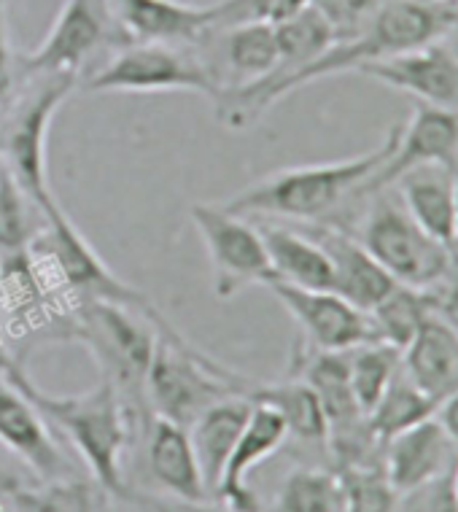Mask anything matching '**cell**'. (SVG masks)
<instances>
[{
  "label": "cell",
  "instance_id": "obj_1",
  "mask_svg": "<svg viewBox=\"0 0 458 512\" xmlns=\"http://www.w3.org/2000/svg\"><path fill=\"white\" fill-rule=\"evenodd\" d=\"M456 17L458 6H453L450 0H383L380 11L359 36L335 41L316 62H310L308 68H302L254 98L213 103L216 119L232 133L246 130L259 122V116L265 114L267 108L275 106L294 89L305 87L310 81L326 79V76H337V73H356L372 60H383L415 46L432 44Z\"/></svg>",
  "mask_w": 458,
  "mask_h": 512
},
{
  "label": "cell",
  "instance_id": "obj_2",
  "mask_svg": "<svg viewBox=\"0 0 458 512\" xmlns=\"http://www.w3.org/2000/svg\"><path fill=\"white\" fill-rule=\"evenodd\" d=\"M397 138L399 124L388 130L386 138L375 149L364 151L359 157L275 170L262 181L246 186L232 200H227L224 208L235 216H246V219H324L337 211L348 197L364 195L367 184L391 157Z\"/></svg>",
  "mask_w": 458,
  "mask_h": 512
},
{
  "label": "cell",
  "instance_id": "obj_3",
  "mask_svg": "<svg viewBox=\"0 0 458 512\" xmlns=\"http://www.w3.org/2000/svg\"><path fill=\"white\" fill-rule=\"evenodd\" d=\"M3 378L14 383L33 405L44 413L52 426L62 429L73 451L95 477V483L106 494L127 496L124 483V453L133 442V410L130 397L116 383L103 378L100 386L73 394V397H52L33 386L17 370L6 367Z\"/></svg>",
  "mask_w": 458,
  "mask_h": 512
},
{
  "label": "cell",
  "instance_id": "obj_4",
  "mask_svg": "<svg viewBox=\"0 0 458 512\" xmlns=\"http://www.w3.org/2000/svg\"><path fill=\"white\" fill-rule=\"evenodd\" d=\"M25 81L0 103V162L17 178L25 195L44 211L54 203L46 176L49 127L79 79L62 73H22Z\"/></svg>",
  "mask_w": 458,
  "mask_h": 512
},
{
  "label": "cell",
  "instance_id": "obj_5",
  "mask_svg": "<svg viewBox=\"0 0 458 512\" xmlns=\"http://www.w3.org/2000/svg\"><path fill=\"white\" fill-rule=\"evenodd\" d=\"M248 386L251 380L203 354L197 345L184 340L178 329L165 327L157 332V345L143 386L157 418L189 426L221 399H246Z\"/></svg>",
  "mask_w": 458,
  "mask_h": 512
},
{
  "label": "cell",
  "instance_id": "obj_6",
  "mask_svg": "<svg viewBox=\"0 0 458 512\" xmlns=\"http://www.w3.org/2000/svg\"><path fill=\"white\" fill-rule=\"evenodd\" d=\"M41 216H44V224L33 243L27 246V254L44 267V273L57 283L60 292L71 294L73 302H114V305L133 308L151 318H162L159 308L146 294L111 273V267L95 254V248L89 246L84 235L73 227V221L68 219V213L62 211L57 200L44 208Z\"/></svg>",
  "mask_w": 458,
  "mask_h": 512
},
{
  "label": "cell",
  "instance_id": "obj_7",
  "mask_svg": "<svg viewBox=\"0 0 458 512\" xmlns=\"http://www.w3.org/2000/svg\"><path fill=\"white\" fill-rule=\"evenodd\" d=\"M165 327H170L165 316L151 318L114 302L81 300L73 305V337L87 345L106 378L127 397L143 394L157 332Z\"/></svg>",
  "mask_w": 458,
  "mask_h": 512
},
{
  "label": "cell",
  "instance_id": "obj_8",
  "mask_svg": "<svg viewBox=\"0 0 458 512\" xmlns=\"http://www.w3.org/2000/svg\"><path fill=\"white\" fill-rule=\"evenodd\" d=\"M356 238L394 281L421 292L434 289L456 265V251L423 230L399 197L383 192L364 213Z\"/></svg>",
  "mask_w": 458,
  "mask_h": 512
},
{
  "label": "cell",
  "instance_id": "obj_9",
  "mask_svg": "<svg viewBox=\"0 0 458 512\" xmlns=\"http://www.w3.org/2000/svg\"><path fill=\"white\" fill-rule=\"evenodd\" d=\"M84 92H200L216 98V87L194 44L119 46L84 79Z\"/></svg>",
  "mask_w": 458,
  "mask_h": 512
},
{
  "label": "cell",
  "instance_id": "obj_10",
  "mask_svg": "<svg viewBox=\"0 0 458 512\" xmlns=\"http://www.w3.org/2000/svg\"><path fill=\"white\" fill-rule=\"evenodd\" d=\"M124 44L127 41L116 25L108 0H65L44 41L33 52L19 57V71L49 76L62 73L81 81L87 62L106 49L111 54Z\"/></svg>",
  "mask_w": 458,
  "mask_h": 512
},
{
  "label": "cell",
  "instance_id": "obj_11",
  "mask_svg": "<svg viewBox=\"0 0 458 512\" xmlns=\"http://www.w3.org/2000/svg\"><path fill=\"white\" fill-rule=\"evenodd\" d=\"M189 216L211 259L213 294L219 300H232L248 286L273 281L270 256L254 221L208 203L192 205Z\"/></svg>",
  "mask_w": 458,
  "mask_h": 512
},
{
  "label": "cell",
  "instance_id": "obj_12",
  "mask_svg": "<svg viewBox=\"0 0 458 512\" xmlns=\"http://www.w3.org/2000/svg\"><path fill=\"white\" fill-rule=\"evenodd\" d=\"M356 73L380 81L388 89L405 92L421 106L458 114V60L442 46L440 38L432 44L367 62Z\"/></svg>",
  "mask_w": 458,
  "mask_h": 512
},
{
  "label": "cell",
  "instance_id": "obj_13",
  "mask_svg": "<svg viewBox=\"0 0 458 512\" xmlns=\"http://www.w3.org/2000/svg\"><path fill=\"white\" fill-rule=\"evenodd\" d=\"M267 289L297 321L302 340L318 351H351L356 345L375 340L367 313L353 308L340 294L300 289L278 281L267 283Z\"/></svg>",
  "mask_w": 458,
  "mask_h": 512
},
{
  "label": "cell",
  "instance_id": "obj_14",
  "mask_svg": "<svg viewBox=\"0 0 458 512\" xmlns=\"http://www.w3.org/2000/svg\"><path fill=\"white\" fill-rule=\"evenodd\" d=\"M383 448V469L399 496L453 475L458 464V442L437 415L394 434Z\"/></svg>",
  "mask_w": 458,
  "mask_h": 512
},
{
  "label": "cell",
  "instance_id": "obj_15",
  "mask_svg": "<svg viewBox=\"0 0 458 512\" xmlns=\"http://www.w3.org/2000/svg\"><path fill=\"white\" fill-rule=\"evenodd\" d=\"M458 157V114L442 111V108L418 106L407 124H399L397 146L386 159V165L375 173L364 195H375L380 189H388L407 170L421 165H445L453 168Z\"/></svg>",
  "mask_w": 458,
  "mask_h": 512
},
{
  "label": "cell",
  "instance_id": "obj_16",
  "mask_svg": "<svg viewBox=\"0 0 458 512\" xmlns=\"http://www.w3.org/2000/svg\"><path fill=\"white\" fill-rule=\"evenodd\" d=\"M0 445L17 456L38 483L71 477V464L54 440L44 413L6 378H0Z\"/></svg>",
  "mask_w": 458,
  "mask_h": 512
},
{
  "label": "cell",
  "instance_id": "obj_17",
  "mask_svg": "<svg viewBox=\"0 0 458 512\" xmlns=\"http://www.w3.org/2000/svg\"><path fill=\"white\" fill-rule=\"evenodd\" d=\"M127 44L189 46L208 33L211 6L184 0H108Z\"/></svg>",
  "mask_w": 458,
  "mask_h": 512
},
{
  "label": "cell",
  "instance_id": "obj_18",
  "mask_svg": "<svg viewBox=\"0 0 458 512\" xmlns=\"http://www.w3.org/2000/svg\"><path fill=\"white\" fill-rule=\"evenodd\" d=\"M289 437V429L283 424V418L275 413L273 407L251 402V415H248L246 426L240 432V440L235 451L229 456L227 469L221 475V483L216 488V499H219L227 510L235 512H259V499L254 491L248 488V475L256 464H262L273 456L283 442Z\"/></svg>",
  "mask_w": 458,
  "mask_h": 512
},
{
  "label": "cell",
  "instance_id": "obj_19",
  "mask_svg": "<svg viewBox=\"0 0 458 512\" xmlns=\"http://www.w3.org/2000/svg\"><path fill=\"white\" fill-rule=\"evenodd\" d=\"M308 235L316 238L332 262V275H335L332 292L351 302L353 308L370 313L397 286V281L378 265V259L359 243L356 235L335 227H316L308 230Z\"/></svg>",
  "mask_w": 458,
  "mask_h": 512
},
{
  "label": "cell",
  "instance_id": "obj_20",
  "mask_svg": "<svg viewBox=\"0 0 458 512\" xmlns=\"http://www.w3.org/2000/svg\"><path fill=\"white\" fill-rule=\"evenodd\" d=\"M402 370L423 394L442 405L458 391V327L432 308L413 343L402 351Z\"/></svg>",
  "mask_w": 458,
  "mask_h": 512
},
{
  "label": "cell",
  "instance_id": "obj_21",
  "mask_svg": "<svg viewBox=\"0 0 458 512\" xmlns=\"http://www.w3.org/2000/svg\"><path fill=\"white\" fill-rule=\"evenodd\" d=\"M262 235V243L270 256L273 281L300 286V289H316V292H332V262L326 251L310 238L308 232H300L275 219H251ZM270 281V283H273Z\"/></svg>",
  "mask_w": 458,
  "mask_h": 512
},
{
  "label": "cell",
  "instance_id": "obj_22",
  "mask_svg": "<svg viewBox=\"0 0 458 512\" xmlns=\"http://www.w3.org/2000/svg\"><path fill=\"white\" fill-rule=\"evenodd\" d=\"M391 186H397L399 200L423 230L445 246L458 243V211L453 168L445 165H421L407 170Z\"/></svg>",
  "mask_w": 458,
  "mask_h": 512
},
{
  "label": "cell",
  "instance_id": "obj_23",
  "mask_svg": "<svg viewBox=\"0 0 458 512\" xmlns=\"http://www.w3.org/2000/svg\"><path fill=\"white\" fill-rule=\"evenodd\" d=\"M248 415H251V402L248 399L229 397L208 407L205 413L197 415L192 424L186 426L208 496L216 494V488H219L221 475H224L229 456L238 445Z\"/></svg>",
  "mask_w": 458,
  "mask_h": 512
},
{
  "label": "cell",
  "instance_id": "obj_24",
  "mask_svg": "<svg viewBox=\"0 0 458 512\" xmlns=\"http://www.w3.org/2000/svg\"><path fill=\"white\" fill-rule=\"evenodd\" d=\"M149 467L159 486L178 502L194 504L208 499L186 426L154 415L149 429Z\"/></svg>",
  "mask_w": 458,
  "mask_h": 512
},
{
  "label": "cell",
  "instance_id": "obj_25",
  "mask_svg": "<svg viewBox=\"0 0 458 512\" xmlns=\"http://www.w3.org/2000/svg\"><path fill=\"white\" fill-rule=\"evenodd\" d=\"M248 402L273 407L289 429V437L305 442H326V415L321 410L316 391L300 378H286L281 383H254L246 391Z\"/></svg>",
  "mask_w": 458,
  "mask_h": 512
},
{
  "label": "cell",
  "instance_id": "obj_26",
  "mask_svg": "<svg viewBox=\"0 0 458 512\" xmlns=\"http://www.w3.org/2000/svg\"><path fill=\"white\" fill-rule=\"evenodd\" d=\"M437 410H440V405L429 394H423L413 380L407 378V372L399 367L397 375L391 378V383L383 391V397L378 399V405L367 413V424L380 442H386L394 434L405 432L426 418H434Z\"/></svg>",
  "mask_w": 458,
  "mask_h": 512
},
{
  "label": "cell",
  "instance_id": "obj_27",
  "mask_svg": "<svg viewBox=\"0 0 458 512\" xmlns=\"http://www.w3.org/2000/svg\"><path fill=\"white\" fill-rule=\"evenodd\" d=\"M432 313V300L421 289H410L397 283L375 308L367 313L372 327V337L378 343L394 345L397 351H405L413 343L418 329L423 327L426 316Z\"/></svg>",
  "mask_w": 458,
  "mask_h": 512
},
{
  "label": "cell",
  "instance_id": "obj_28",
  "mask_svg": "<svg viewBox=\"0 0 458 512\" xmlns=\"http://www.w3.org/2000/svg\"><path fill=\"white\" fill-rule=\"evenodd\" d=\"M399 367H402V351H397L394 345L372 340V343L356 345L348 351L351 389L364 415L378 405V399L383 397V391L397 375Z\"/></svg>",
  "mask_w": 458,
  "mask_h": 512
},
{
  "label": "cell",
  "instance_id": "obj_29",
  "mask_svg": "<svg viewBox=\"0 0 458 512\" xmlns=\"http://www.w3.org/2000/svg\"><path fill=\"white\" fill-rule=\"evenodd\" d=\"M278 512H343L340 475L316 467L294 469L278 491Z\"/></svg>",
  "mask_w": 458,
  "mask_h": 512
},
{
  "label": "cell",
  "instance_id": "obj_30",
  "mask_svg": "<svg viewBox=\"0 0 458 512\" xmlns=\"http://www.w3.org/2000/svg\"><path fill=\"white\" fill-rule=\"evenodd\" d=\"M33 211H38L36 203L25 195L17 178L0 162V256L22 254L33 243L44 224V216L36 221Z\"/></svg>",
  "mask_w": 458,
  "mask_h": 512
},
{
  "label": "cell",
  "instance_id": "obj_31",
  "mask_svg": "<svg viewBox=\"0 0 458 512\" xmlns=\"http://www.w3.org/2000/svg\"><path fill=\"white\" fill-rule=\"evenodd\" d=\"M17 512H97L95 491L81 477H60L17 488L6 499Z\"/></svg>",
  "mask_w": 458,
  "mask_h": 512
},
{
  "label": "cell",
  "instance_id": "obj_32",
  "mask_svg": "<svg viewBox=\"0 0 458 512\" xmlns=\"http://www.w3.org/2000/svg\"><path fill=\"white\" fill-rule=\"evenodd\" d=\"M343 512H397V491L388 480L383 459L353 464L340 472Z\"/></svg>",
  "mask_w": 458,
  "mask_h": 512
},
{
  "label": "cell",
  "instance_id": "obj_33",
  "mask_svg": "<svg viewBox=\"0 0 458 512\" xmlns=\"http://www.w3.org/2000/svg\"><path fill=\"white\" fill-rule=\"evenodd\" d=\"M211 6V27L224 30L238 25H278L308 6V0H216Z\"/></svg>",
  "mask_w": 458,
  "mask_h": 512
},
{
  "label": "cell",
  "instance_id": "obj_34",
  "mask_svg": "<svg viewBox=\"0 0 458 512\" xmlns=\"http://www.w3.org/2000/svg\"><path fill=\"white\" fill-rule=\"evenodd\" d=\"M308 6L326 19V25L335 33V41H348L370 25L383 0H308Z\"/></svg>",
  "mask_w": 458,
  "mask_h": 512
},
{
  "label": "cell",
  "instance_id": "obj_35",
  "mask_svg": "<svg viewBox=\"0 0 458 512\" xmlns=\"http://www.w3.org/2000/svg\"><path fill=\"white\" fill-rule=\"evenodd\" d=\"M450 477L453 475L440 477V480H434L429 486L405 494L402 512H458L453 488H450Z\"/></svg>",
  "mask_w": 458,
  "mask_h": 512
},
{
  "label": "cell",
  "instance_id": "obj_36",
  "mask_svg": "<svg viewBox=\"0 0 458 512\" xmlns=\"http://www.w3.org/2000/svg\"><path fill=\"white\" fill-rule=\"evenodd\" d=\"M19 60L11 46L9 30V0H0V103H6L17 87Z\"/></svg>",
  "mask_w": 458,
  "mask_h": 512
},
{
  "label": "cell",
  "instance_id": "obj_37",
  "mask_svg": "<svg viewBox=\"0 0 458 512\" xmlns=\"http://www.w3.org/2000/svg\"><path fill=\"white\" fill-rule=\"evenodd\" d=\"M440 289L434 294H429V300H432V308L440 313L442 318H448L453 327H458V256H456V265L450 267V273L437 283Z\"/></svg>",
  "mask_w": 458,
  "mask_h": 512
},
{
  "label": "cell",
  "instance_id": "obj_38",
  "mask_svg": "<svg viewBox=\"0 0 458 512\" xmlns=\"http://www.w3.org/2000/svg\"><path fill=\"white\" fill-rule=\"evenodd\" d=\"M437 418L442 421V426L453 434V440L458 442V391H453L445 402L437 410Z\"/></svg>",
  "mask_w": 458,
  "mask_h": 512
},
{
  "label": "cell",
  "instance_id": "obj_39",
  "mask_svg": "<svg viewBox=\"0 0 458 512\" xmlns=\"http://www.w3.org/2000/svg\"><path fill=\"white\" fill-rule=\"evenodd\" d=\"M22 486H27V483H22L19 472H14V469H9L0 461V499H9V496Z\"/></svg>",
  "mask_w": 458,
  "mask_h": 512
},
{
  "label": "cell",
  "instance_id": "obj_40",
  "mask_svg": "<svg viewBox=\"0 0 458 512\" xmlns=\"http://www.w3.org/2000/svg\"><path fill=\"white\" fill-rule=\"evenodd\" d=\"M440 41H442V46H445V49H448V52L458 60V17L450 22L448 30H445V33L440 36Z\"/></svg>",
  "mask_w": 458,
  "mask_h": 512
},
{
  "label": "cell",
  "instance_id": "obj_41",
  "mask_svg": "<svg viewBox=\"0 0 458 512\" xmlns=\"http://www.w3.org/2000/svg\"><path fill=\"white\" fill-rule=\"evenodd\" d=\"M178 510L181 512H235V510H219V507H208V504L203 502H194V504H186V502H178Z\"/></svg>",
  "mask_w": 458,
  "mask_h": 512
},
{
  "label": "cell",
  "instance_id": "obj_42",
  "mask_svg": "<svg viewBox=\"0 0 458 512\" xmlns=\"http://www.w3.org/2000/svg\"><path fill=\"white\" fill-rule=\"evenodd\" d=\"M450 488H453V499H456V507H458V464L453 469V477H450Z\"/></svg>",
  "mask_w": 458,
  "mask_h": 512
},
{
  "label": "cell",
  "instance_id": "obj_43",
  "mask_svg": "<svg viewBox=\"0 0 458 512\" xmlns=\"http://www.w3.org/2000/svg\"><path fill=\"white\" fill-rule=\"evenodd\" d=\"M453 189H456V211H458V157L453 162Z\"/></svg>",
  "mask_w": 458,
  "mask_h": 512
},
{
  "label": "cell",
  "instance_id": "obj_44",
  "mask_svg": "<svg viewBox=\"0 0 458 512\" xmlns=\"http://www.w3.org/2000/svg\"><path fill=\"white\" fill-rule=\"evenodd\" d=\"M0 512H17V510H14L9 502H3V499H0Z\"/></svg>",
  "mask_w": 458,
  "mask_h": 512
},
{
  "label": "cell",
  "instance_id": "obj_45",
  "mask_svg": "<svg viewBox=\"0 0 458 512\" xmlns=\"http://www.w3.org/2000/svg\"><path fill=\"white\" fill-rule=\"evenodd\" d=\"M97 512H114V510H108L106 504H100V507H97Z\"/></svg>",
  "mask_w": 458,
  "mask_h": 512
},
{
  "label": "cell",
  "instance_id": "obj_46",
  "mask_svg": "<svg viewBox=\"0 0 458 512\" xmlns=\"http://www.w3.org/2000/svg\"><path fill=\"white\" fill-rule=\"evenodd\" d=\"M453 251H456V256H458V243H456V246H453Z\"/></svg>",
  "mask_w": 458,
  "mask_h": 512
}]
</instances>
